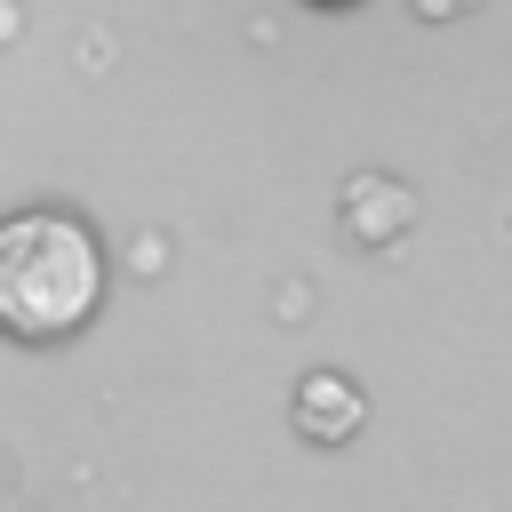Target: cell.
<instances>
[{
  "instance_id": "6da1fadb",
  "label": "cell",
  "mask_w": 512,
  "mask_h": 512,
  "mask_svg": "<svg viewBox=\"0 0 512 512\" xmlns=\"http://www.w3.org/2000/svg\"><path fill=\"white\" fill-rule=\"evenodd\" d=\"M104 304V248L72 208L0 216V328L24 344H56L88 328Z\"/></svg>"
},
{
  "instance_id": "7a4b0ae2",
  "label": "cell",
  "mask_w": 512,
  "mask_h": 512,
  "mask_svg": "<svg viewBox=\"0 0 512 512\" xmlns=\"http://www.w3.org/2000/svg\"><path fill=\"white\" fill-rule=\"evenodd\" d=\"M296 424L320 432V440H352V432H360V392H352L344 376H304V392H296Z\"/></svg>"
},
{
  "instance_id": "3957f363",
  "label": "cell",
  "mask_w": 512,
  "mask_h": 512,
  "mask_svg": "<svg viewBox=\"0 0 512 512\" xmlns=\"http://www.w3.org/2000/svg\"><path fill=\"white\" fill-rule=\"evenodd\" d=\"M312 8H352V0H312Z\"/></svg>"
}]
</instances>
